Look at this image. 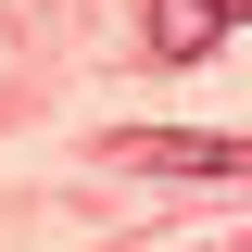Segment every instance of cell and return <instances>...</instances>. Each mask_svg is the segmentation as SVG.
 <instances>
[{
  "label": "cell",
  "instance_id": "7a4b0ae2",
  "mask_svg": "<svg viewBox=\"0 0 252 252\" xmlns=\"http://www.w3.org/2000/svg\"><path fill=\"white\" fill-rule=\"evenodd\" d=\"M227 26H252V0H152V63H202Z\"/></svg>",
  "mask_w": 252,
  "mask_h": 252
},
{
  "label": "cell",
  "instance_id": "6da1fadb",
  "mask_svg": "<svg viewBox=\"0 0 252 252\" xmlns=\"http://www.w3.org/2000/svg\"><path fill=\"white\" fill-rule=\"evenodd\" d=\"M114 152L139 164V177H240V164H252L240 139H177V126H126Z\"/></svg>",
  "mask_w": 252,
  "mask_h": 252
}]
</instances>
